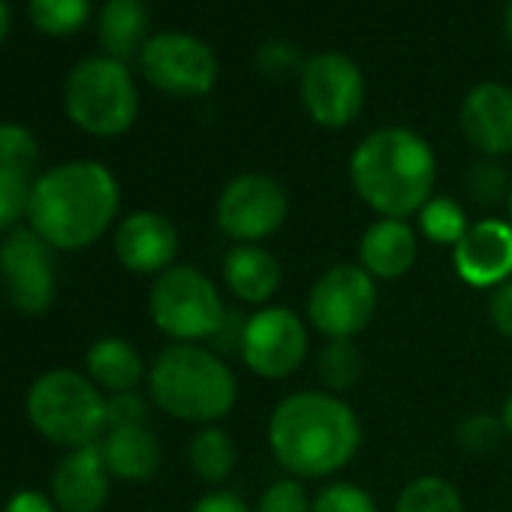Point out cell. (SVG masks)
<instances>
[{
  "label": "cell",
  "mask_w": 512,
  "mask_h": 512,
  "mask_svg": "<svg viewBox=\"0 0 512 512\" xmlns=\"http://www.w3.org/2000/svg\"><path fill=\"white\" fill-rule=\"evenodd\" d=\"M269 449L296 479H332L362 449V422L335 392L302 389L284 395L269 416Z\"/></svg>",
  "instance_id": "6da1fadb"
},
{
  "label": "cell",
  "mask_w": 512,
  "mask_h": 512,
  "mask_svg": "<svg viewBox=\"0 0 512 512\" xmlns=\"http://www.w3.org/2000/svg\"><path fill=\"white\" fill-rule=\"evenodd\" d=\"M118 208L121 184L115 172L97 160H70L31 184L28 223L52 250L76 253L112 229Z\"/></svg>",
  "instance_id": "7a4b0ae2"
},
{
  "label": "cell",
  "mask_w": 512,
  "mask_h": 512,
  "mask_svg": "<svg viewBox=\"0 0 512 512\" xmlns=\"http://www.w3.org/2000/svg\"><path fill=\"white\" fill-rule=\"evenodd\" d=\"M350 181L359 199L380 217L410 220L434 196V148L410 127L368 133L350 157Z\"/></svg>",
  "instance_id": "3957f363"
},
{
  "label": "cell",
  "mask_w": 512,
  "mask_h": 512,
  "mask_svg": "<svg viewBox=\"0 0 512 512\" xmlns=\"http://www.w3.org/2000/svg\"><path fill=\"white\" fill-rule=\"evenodd\" d=\"M148 395L172 419L217 425L238 401L232 368L202 344H169L148 368Z\"/></svg>",
  "instance_id": "277c9868"
},
{
  "label": "cell",
  "mask_w": 512,
  "mask_h": 512,
  "mask_svg": "<svg viewBox=\"0 0 512 512\" xmlns=\"http://www.w3.org/2000/svg\"><path fill=\"white\" fill-rule=\"evenodd\" d=\"M31 428L61 449H82L100 443L109 428L106 392L82 371L52 368L40 374L25 398Z\"/></svg>",
  "instance_id": "5b68a950"
},
{
  "label": "cell",
  "mask_w": 512,
  "mask_h": 512,
  "mask_svg": "<svg viewBox=\"0 0 512 512\" xmlns=\"http://www.w3.org/2000/svg\"><path fill=\"white\" fill-rule=\"evenodd\" d=\"M70 121L100 139L124 136L139 118V88L127 64L115 58H85L64 82Z\"/></svg>",
  "instance_id": "8992f818"
},
{
  "label": "cell",
  "mask_w": 512,
  "mask_h": 512,
  "mask_svg": "<svg viewBox=\"0 0 512 512\" xmlns=\"http://www.w3.org/2000/svg\"><path fill=\"white\" fill-rule=\"evenodd\" d=\"M148 314L157 332H163L172 344L214 341L229 323L217 284L196 266L178 263L154 278Z\"/></svg>",
  "instance_id": "52a82bcc"
},
{
  "label": "cell",
  "mask_w": 512,
  "mask_h": 512,
  "mask_svg": "<svg viewBox=\"0 0 512 512\" xmlns=\"http://www.w3.org/2000/svg\"><path fill=\"white\" fill-rule=\"evenodd\" d=\"M377 311V281L359 263L329 266L308 293V326L326 341H353Z\"/></svg>",
  "instance_id": "ba28073f"
},
{
  "label": "cell",
  "mask_w": 512,
  "mask_h": 512,
  "mask_svg": "<svg viewBox=\"0 0 512 512\" xmlns=\"http://www.w3.org/2000/svg\"><path fill=\"white\" fill-rule=\"evenodd\" d=\"M308 353V323L284 305L256 308L238 326V356L250 374L263 380H284L296 374L305 365Z\"/></svg>",
  "instance_id": "9c48e42d"
},
{
  "label": "cell",
  "mask_w": 512,
  "mask_h": 512,
  "mask_svg": "<svg viewBox=\"0 0 512 512\" xmlns=\"http://www.w3.org/2000/svg\"><path fill=\"white\" fill-rule=\"evenodd\" d=\"M290 214V196L281 181L263 172L235 175L217 196V229L235 244H260L275 235Z\"/></svg>",
  "instance_id": "30bf717a"
},
{
  "label": "cell",
  "mask_w": 512,
  "mask_h": 512,
  "mask_svg": "<svg viewBox=\"0 0 512 512\" xmlns=\"http://www.w3.org/2000/svg\"><path fill=\"white\" fill-rule=\"evenodd\" d=\"M142 76L172 97H205L214 91L220 64L214 52L193 34H157L139 55Z\"/></svg>",
  "instance_id": "8fae6325"
},
{
  "label": "cell",
  "mask_w": 512,
  "mask_h": 512,
  "mask_svg": "<svg viewBox=\"0 0 512 512\" xmlns=\"http://www.w3.org/2000/svg\"><path fill=\"white\" fill-rule=\"evenodd\" d=\"M0 284L16 311L40 317L52 308L58 293L55 250L28 226L13 229L0 244Z\"/></svg>",
  "instance_id": "7c38bea8"
},
{
  "label": "cell",
  "mask_w": 512,
  "mask_h": 512,
  "mask_svg": "<svg viewBox=\"0 0 512 512\" xmlns=\"http://www.w3.org/2000/svg\"><path fill=\"white\" fill-rule=\"evenodd\" d=\"M302 103L326 130L350 127L365 106V76L359 64L341 52H323L302 64Z\"/></svg>",
  "instance_id": "4fadbf2b"
},
{
  "label": "cell",
  "mask_w": 512,
  "mask_h": 512,
  "mask_svg": "<svg viewBox=\"0 0 512 512\" xmlns=\"http://www.w3.org/2000/svg\"><path fill=\"white\" fill-rule=\"evenodd\" d=\"M455 275L473 290H497L512 278V223L485 217L467 226L452 247Z\"/></svg>",
  "instance_id": "5bb4252c"
},
{
  "label": "cell",
  "mask_w": 512,
  "mask_h": 512,
  "mask_svg": "<svg viewBox=\"0 0 512 512\" xmlns=\"http://www.w3.org/2000/svg\"><path fill=\"white\" fill-rule=\"evenodd\" d=\"M112 250L127 272L157 278L175 266L178 229L166 214L133 211L124 220H118V226L112 232Z\"/></svg>",
  "instance_id": "9a60e30c"
},
{
  "label": "cell",
  "mask_w": 512,
  "mask_h": 512,
  "mask_svg": "<svg viewBox=\"0 0 512 512\" xmlns=\"http://www.w3.org/2000/svg\"><path fill=\"white\" fill-rule=\"evenodd\" d=\"M464 139L482 157L512 154V88L500 82H482L470 88L458 112Z\"/></svg>",
  "instance_id": "2e32d148"
},
{
  "label": "cell",
  "mask_w": 512,
  "mask_h": 512,
  "mask_svg": "<svg viewBox=\"0 0 512 512\" xmlns=\"http://www.w3.org/2000/svg\"><path fill=\"white\" fill-rule=\"evenodd\" d=\"M112 491V473L100 446L67 452L52 473V500L58 512H100Z\"/></svg>",
  "instance_id": "e0dca14e"
},
{
  "label": "cell",
  "mask_w": 512,
  "mask_h": 512,
  "mask_svg": "<svg viewBox=\"0 0 512 512\" xmlns=\"http://www.w3.org/2000/svg\"><path fill=\"white\" fill-rule=\"evenodd\" d=\"M419 256V232L410 220L377 217L359 238V266L374 281L404 278Z\"/></svg>",
  "instance_id": "ac0fdd59"
},
{
  "label": "cell",
  "mask_w": 512,
  "mask_h": 512,
  "mask_svg": "<svg viewBox=\"0 0 512 512\" xmlns=\"http://www.w3.org/2000/svg\"><path fill=\"white\" fill-rule=\"evenodd\" d=\"M220 272H223L226 290L238 302L256 305V308H266L284 281V269L278 263V256L266 250L263 244H232L223 253Z\"/></svg>",
  "instance_id": "d6986e66"
},
{
  "label": "cell",
  "mask_w": 512,
  "mask_h": 512,
  "mask_svg": "<svg viewBox=\"0 0 512 512\" xmlns=\"http://www.w3.org/2000/svg\"><path fill=\"white\" fill-rule=\"evenodd\" d=\"M100 452L115 479L124 482H145L160 470L163 449L157 434L148 425H127V428H109L100 437Z\"/></svg>",
  "instance_id": "ffe728a7"
},
{
  "label": "cell",
  "mask_w": 512,
  "mask_h": 512,
  "mask_svg": "<svg viewBox=\"0 0 512 512\" xmlns=\"http://www.w3.org/2000/svg\"><path fill=\"white\" fill-rule=\"evenodd\" d=\"M85 374L106 395H115V392H133L148 377V368H145L142 353L127 338L106 335V338H97L88 347V353H85Z\"/></svg>",
  "instance_id": "44dd1931"
},
{
  "label": "cell",
  "mask_w": 512,
  "mask_h": 512,
  "mask_svg": "<svg viewBox=\"0 0 512 512\" xmlns=\"http://www.w3.org/2000/svg\"><path fill=\"white\" fill-rule=\"evenodd\" d=\"M148 7L145 0H106L100 19H97V34L106 58H115L127 64L130 58L142 55L148 37Z\"/></svg>",
  "instance_id": "7402d4cb"
},
{
  "label": "cell",
  "mask_w": 512,
  "mask_h": 512,
  "mask_svg": "<svg viewBox=\"0 0 512 512\" xmlns=\"http://www.w3.org/2000/svg\"><path fill=\"white\" fill-rule=\"evenodd\" d=\"M238 461V446L232 434L220 425H202L187 443V464L190 470L211 485H220L232 476Z\"/></svg>",
  "instance_id": "603a6c76"
},
{
  "label": "cell",
  "mask_w": 512,
  "mask_h": 512,
  "mask_svg": "<svg viewBox=\"0 0 512 512\" xmlns=\"http://www.w3.org/2000/svg\"><path fill=\"white\" fill-rule=\"evenodd\" d=\"M392 512H464V500L446 476L425 473L401 488Z\"/></svg>",
  "instance_id": "cb8c5ba5"
},
{
  "label": "cell",
  "mask_w": 512,
  "mask_h": 512,
  "mask_svg": "<svg viewBox=\"0 0 512 512\" xmlns=\"http://www.w3.org/2000/svg\"><path fill=\"white\" fill-rule=\"evenodd\" d=\"M317 374L326 386V392L344 395L359 386L365 374L362 353L353 341H326L317 353Z\"/></svg>",
  "instance_id": "d4e9b609"
},
{
  "label": "cell",
  "mask_w": 512,
  "mask_h": 512,
  "mask_svg": "<svg viewBox=\"0 0 512 512\" xmlns=\"http://www.w3.org/2000/svg\"><path fill=\"white\" fill-rule=\"evenodd\" d=\"M28 16L46 37H73L91 19V0H28Z\"/></svg>",
  "instance_id": "484cf974"
},
{
  "label": "cell",
  "mask_w": 512,
  "mask_h": 512,
  "mask_svg": "<svg viewBox=\"0 0 512 512\" xmlns=\"http://www.w3.org/2000/svg\"><path fill=\"white\" fill-rule=\"evenodd\" d=\"M416 223H419L422 238H428L431 244H443V247H455L470 226L467 211L449 196H431L416 214Z\"/></svg>",
  "instance_id": "4316f807"
},
{
  "label": "cell",
  "mask_w": 512,
  "mask_h": 512,
  "mask_svg": "<svg viewBox=\"0 0 512 512\" xmlns=\"http://www.w3.org/2000/svg\"><path fill=\"white\" fill-rule=\"evenodd\" d=\"M37 163H40V142L34 130L16 121L0 124V169L31 178Z\"/></svg>",
  "instance_id": "83f0119b"
},
{
  "label": "cell",
  "mask_w": 512,
  "mask_h": 512,
  "mask_svg": "<svg viewBox=\"0 0 512 512\" xmlns=\"http://www.w3.org/2000/svg\"><path fill=\"white\" fill-rule=\"evenodd\" d=\"M503 437H506V428H503L500 416H491L482 410L467 413L455 425V443L467 455H485V452L497 449Z\"/></svg>",
  "instance_id": "f1b7e54d"
},
{
  "label": "cell",
  "mask_w": 512,
  "mask_h": 512,
  "mask_svg": "<svg viewBox=\"0 0 512 512\" xmlns=\"http://www.w3.org/2000/svg\"><path fill=\"white\" fill-rule=\"evenodd\" d=\"M314 512H380L371 491L347 479H329L314 494Z\"/></svg>",
  "instance_id": "f546056e"
},
{
  "label": "cell",
  "mask_w": 512,
  "mask_h": 512,
  "mask_svg": "<svg viewBox=\"0 0 512 512\" xmlns=\"http://www.w3.org/2000/svg\"><path fill=\"white\" fill-rule=\"evenodd\" d=\"M253 512H314V494H308L302 479L284 476L260 494Z\"/></svg>",
  "instance_id": "4dcf8cb0"
},
{
  "label": "cell",
  "mask_w": 512,
  "mask_h": 512,
  "mask_svg": "<svg viewBox=\"0 0 512 512\" xmlns=\"http://www.w3.org/2000/svg\"><path fill=\"white\" fill-rule=\"evenodd\" d=\"M31 178L0 169V232L19 229V220L28 217L31 205Z\"/></svg>",
  "instance_id": "1f68e13d"
},
{
  "label": "cell",
  "mask_w": 512,
  "mask_h": 512,
  "mask_svg": "<svg viewBox=\"0 0 512 512\" xmlns=\"http://www.w3.org/2000/svg\"><path fill=\"white\" fill-rule=\"evenodd\" d=\"M509 178L503 172V166L491 157H482L479 163L470 166V175H467V190L470 196L479 202V205H494L500 199L509 196Z\"/></svg>",
  "instance_id": "d6a6232c"
},
{
  "label": "cell",
  "mask_w": 512,
  "mask_h": 512,
  "mask_svg": "<svg viewBox=\"0 0 512 512\" xmlns=\"http://www.w3.org/2000/svg\"><path fill=\"white\" fill-rule=\"evenodd\" d=\"M106 419L109 428H127V425H148V401L133 392H115L106 395ZM106 428V431H109Z\"/></svg>",
  "instance_id": "836d02e7"
},
{
  "label": "cell",
  "mask_w": 512,
  "mask_h": 512,
  "mask_svg": "<svg viewBox=\"0 0 512 512\" xmlns=\"http://www.w3.org/2000/svg\"><path fill=\"white\" fill-rule=\"evenodd\" d=\"M299 67V52L284 43V40H275V43H266L260 49V70L269 73V76H287Z\"/></svg>",
  "instance_id": "e575fe53"
},
{
  "label": "cell",
  "mask_w": 512,
  "mask_h": 512,
  "mask_svg": "<svg viewBox=\"0 0 512 512\" xmlns=\"http://www.w3.org/2000/svg\"><path fill=\"white\" fill-rule=\"evenodd\" d=\"M488 320L497 329V335L512 341V278L506 284H500L497 290H491V296H488Z\"/></svg>",
  "instance_id": "d590c367"
},
{
  "label": "cell",
  "mask_w": 512,
  "mask_h": 512,
  "mask_svg": "<svg viewBox=\"0 0 512 512\" xmlns=\"http://www.w3.org/2000/svg\"><path fill=\"white\" fill-rule=\"evenodd\" d=\"M190 512H253V506L229 488H214V491L202 494Z\"/></svg>",
  "instance_id": "8d00e7d4"
},
{
  "label": "cell",
  "mask_w": 512,
  "mask_h": 512,
  "mask_svg": "<svg viewBox=\"0 0 512 512\" xmlns=\"http://www.w3.org/2000/svg\"><path fill=\"white\" fill-rule=\"evenodd\" d=\"M4 512H58V506L52 494H43L37 488H22L7 500Z\"/></svg>",
  "instance_id": "74e56055"
},
{
  "label": "cell",
  "mask_w": 512,
  "mask_h": 512,
  "mask_svg": "<svg viewBox=\"0 0 512 512\" xmlns=\"http://www.w3.org/2000/svg\"><path fill=\"white\" fill-rule=\"evenodd\" d=\"M10 37V4L7 0H0V46Z\"/></svg>",
  "instance_id": "f35d334b"
},
{
  "label": "cell",
  "mask_w": 512,
  "mask_h": 512,
  "mask_svg": "<svg viewBox=\"0 0 512 512\" xmlns=\"http://www.w3.org/2000/svg\"><path fill=\"white\" fill-rule=\"evenodd\" d=\"M500 422H503L506 434L512 437V389H509V395L503 398V407H500Z\"/></svg>",
  "instance_id": "ab89813d"
},
{
  "label": "cell",
  "mask_w": 512,
  "mask_h": 512,
  "mask_svg": "<svg viewBox=\"0 0 512 512\" xmlns=\"http://www.w3.org/2000/svg\"><path fill=\"white\" fill-rule=\"evenodd\" d=\"M503 34H506V43L512 46V0H509L506 10H503Z\"/></svg>",
  "instance_id": "60d3db41"
},
{
  "label": "cell",
  "mask_w": 512,
  "mask_h": 512,
  "mask_svg": "<svg viewBox=\"0 0 512 512\" xmlns=\"http://www.w3.org/2000/svg\"><path fill=\"white\" fill-rule=\"evenodd\" d=\"M506 208H509V223H512V184H509V196H506Z\"/></svg>",
  "instance_id": "b9f144b4"
}]
</instances>
